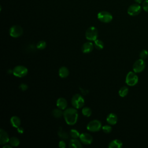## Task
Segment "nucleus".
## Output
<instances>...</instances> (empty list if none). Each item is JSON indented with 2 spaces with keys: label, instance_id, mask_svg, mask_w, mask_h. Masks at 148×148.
Segmentation results:
<instances>
[{
  "label": "nucleus",
  "instance_id": "1",
  "mask_svg": "<svg viewBox=\"0 0 148 148\" xmlns=\"http://www.w3.org/2000/svg\"><path fill=\"white\" fill-rule=\"evenodd\" d=\"M64 117L66 123L68 125H74L76 123L78 119V112L76 108H69L64 112Z\"/></svg>",
  "mask_w": 148,
  "mask_h": 148
},
{
  "label": "nucleus",
  "instance_id": "2",
  "mask_svg": "<svg viewBox=\"0 0 148 148\" xmlns=\"http://www.w3.org/2000/svg\"><path fill=\"white\" fill-rule=\"evenodd\" d=\"M71 103L73 108L76 109H79L84 106V99L80 94H76L72 98Z\"/></svg>",
  "mask_w": 148,
  "mask_h": 148
},
{
  "label": "nucleus",
  "instance_id": "3",
  "mask_svg": "<svg viewBox=\"0 0 148 148\" xmlns=\"http://www.w3.org/2000/svg\"><path fill=\"white\" fill-rule=\"evenodd\" d=\"M86 38L90 41H94L98 37V30L95 27H90L88 28L85 33Z\"/></svg>",
  "mask_w": 148,
  "mask_h": 148
},
{
  "label": "nucleus",
  "instance_id": "4",
  "mask_svg": "<svg viewBox=\"0 0 148 148\" xmlns=\"http://www.w3.org/2000/svg\"><path fill=\"white\" fill-rule=\"evenodd\" d=\"M138 77L135 72H129L125 78V83L130 86H134L138 83Z\"/></svg>",
  "mask_w": 148,
  "mask_h": 148
},
{
  "label": "nucleus",
  "instance_id": "5",
  "mask_svg": "<svg viewBox=\"0 0 148 148\" xmlns=\"http://www.w3.org/2000/svg\"><path fill=\"white\" fill-rule=\"evenodd\" d=\"M102 128V123L98 120H94L90 121L87 125V129L88 131L91 132H97L99 131Z\"/></svg>",
  "mask_w": 148,
  "mask_h": 148
},
{
  "label": "nucleus",
  "instance_id": "6",
  "mask_svg": "<svg viewBox=\"0 0 148 148\" xmlns=\"http://www.w3.org/2000/svg\"><path fill=\"white\" fill-rule=\"evenodd\" d=\"M28 73V69L23 65H17L13 69V74L18 77H22L27 75Z\"/></svg>",
  "mask_w": 148,
  "mask_h": 148
},
{
  "label": "nucleus",
  "instance_id": "7",
  "mask_svg": "<svg viewBox=\"0 0 148 148\" xmlns=\"http://www.w3.org/2000/svg\"><path fill=\"white\" fill-rule=\"evenodd\" d=\"M97 17L100 21L105 23H108L113 19L112 14L106 11H101L99 12L97 14Z\"/></svg>",
  "mask_w": 148,
  "mask_h": 148
},
{
  "label": "nucleus",
  "instance_id": "8",
  "mask_svg": "<svg viewBox=\"0 0 148 148\" xmlns=\"http://www.w3.org/2000/svg\"><path fill=\"white\" fill-rule=\"evenodd\" d=\"M142 10V7L141 6L137 3H134L131 5L128 9H127V13L129 15L131 16H135L138 15Z\"/></svg>",
  "mask_w": 148,
  "mask_h": 148
},
{
  "label": "nucleus",
  "instance_id": "9",
  "mask_svg": "<svg viewBox=\"0 0 148 148\" xmlns=\"http://www.w3.org/2000/svg\"><path fill=\"white\" fill-rule=\"evenodd\" d=\"M23 29L22 27L18 25H14L10 27L9 29V34L13 38H18L22 35Z\"/></svg>",
  "mask_w": 148,
  "mask_h": 148
},
{
  "label": "nucleus",
  "instance_id": "10",
  "mask_svg": "<svg viewBox=\"0 0 148 148\" xmlns=\"http://www.w3.org/2000/svg\"><path fill=\"white\" fill-rule=\"evenodd\" d=\"M145 61L142 59H139L136 60L133 64L132 69L133 71L135 73H140L142 72L145 68Z\"/></svg>",
  "mask_w": 148,
  "mask_h": 148
},
{
  "label": "nucleus",
  "instance_id": "11",
  "mask_svg": "<svg viewBox=\"0 0 148 148\" xmlns=\"http://www.w3.org/2000/svg\"><path fill=\"white\" fill-rule=\"evenodd\" d=\"M80 140L84 145H90L93 140L92 136L88 133H82L79 136Z\"/></svg>",
  "mask_w": 148,
  "mask_h": 148
},
{
  "label": "nucleus",
  "instance_id": "12",
  "mask_svg": "<svg viewBox=\"0 0 148 148\" xmlns=\"http://www.w3.org/2000/svg\"><path fill=\"white\" fill-rule=\"evenodd\" d=\"M9 136L8 133L3 129L0 130V145H6L9 141Z\"/></svg>",
  "mask_w": 148,
  "mask_h": 148
},
{
  "label": "nucleus",
  "instance_id": "13",
  "mask_svg": "<svg viewBox=\"0 0 148 148\" xmlns=\"http://www.w3.org/2000/svg\"><path fill=\"white\" fill-rule=\"evenodd\" d=\"M94 46V44L91 42H85L82 46V51L84 53H89L92 51Z\"/></svg>",
  "mask_w": 148,
  "mask_h": 148
},
{
  "label": "nucleus",
  "instance_id": "14",
  "mask_svg": "<svg viewBox=\"0 0 148 148\" xmlns=\"http://www.w3.org/2000/svg\"><path fill=\"white\" fill-rule=\"evenodd\" d=\"M118 120L117 116L116 114L111 113L109 114L106 117V121L110 125H114L117 123Z\"/></svg>",
  "mask_w": 148,
  "mask_h": 148
},
{
  "label": "nucleus",
  "instance_id": "15",
  "mask_svg": "<svg viewBox=\"0 0 148 148\" xmlns=\"http://www.w3.org/2000/svg\"><path fill=\"white\" fill-rule=\"evenodd\" d=\"M56 105L58 108H60L62 110H64L67 107L68 103H67L66 100L65 98H64L62 97H60L57 100Z\"/></svg>",
  "mask_w": 148,
  "mask_h": 148
},
{
  "label": "nucleus",
  "instance_id": "16",
  "mask_svg": "<svg viewBox=\"0 0 148 148\" xmlns=\"http://www.w3.org/2000/svg\"><path fill=\"white\" fill-rule=\"evenodd\" d=\"M69 147L70 148H81L82 147V145L79 140L73 138L69 141Z\"/></svg>",
  "mask_w": 148,
  "mask_h": 148
},
{
  "label": "nucleus",
  "instance_id": "17",
  "mask_svg": "<svg viewBox=\"0 0 148 148\" xmlns=\"http://www.w3.org/2000/svg\"><path fill=\"white\" fill-rule=\"evenodd\" d=\"M123 146V142L119 139H114L108 145L109 148H121Z\"/></svg>",
  "mask_w": 148,
  "mask_h": 148
},
{
  "label": "nucleus",
  "instance_id": "18",
  "mask_svg": "<svg viewBox=\"0 0 148 148\" xmlns=\"http://www.w3.org/2000/svg\"><path fill=\"white\" fill-rule=\"evenodd\" d=\"M10 123L13 127L18 128L21 125L20 119L16 116H13L10 118Z\"/></svg>",
  "mask_w": 148,
  "mask_h": 148
},
{
  "label": "nucleus",
  "instance_id": "19",
  "mask_svg": "<svg viewBox=\"0 0 148 148\" xmlns=\"http://www.w3.org/2000/svg\"><path fill=\"white\" fill-rule=\"evenodd\" d=\"M69 74V71L66 66H61L58 70V75L61 78L66 77Z\"/></svg>",
  "mask_w": 148,
  "mask_h": 148
},
{
  "label": "nucleus",
  "instance_id": "20",
  "mask_svg": "<svg viewBox=\"0 0 148 148\" xmlns=\"http://www.w3.org/2000/svg\"><path fill=\"white\" fill-rule=\"evenodd\" d=\"M51 113H52V115L56 118H60L64 115V112L62 111V109L58 108L57 109H53Z\"/></svg>",
  "mask_w": 148,
  "mask_h": 148
},
{
  "label": "nucleus",
  "instance_id": "21",
  "mask_svg": "<svg viewBox=\"0 0 148 148\" xmlns=\"http://www.w3.org/2000/svg\"><path fill=\"white\" fill-rule=\"evenodd\" d=\"M9 142V144L11 146H14V147H16V146L19 145V144H20V140L18 139V138L13 136V137H12V138H10Z\"/></svg>",
  "mask_w": 148,
  "mask_h": 148
},
{
  "label": "nucleus",
  "instance_id": "22",
  "mask_svg": "<svg viewBox=\"0 0 148 148\" xmlns=\"http://www.w3.org/2000/svg\"><path fill=\"white\" fill-rule=\"evenodd\" d=\"M94 45L95 47L98 50H102L104 47L103 42L101 40L97 39L95 40H94Z\"/></svg>",
  "mask_w": 148,
  "mask_h": 148
},
{
  "label": "nucleus",
  "instance_id": "23",
  "mask_svg": "<svg viewBox=\"0 0 148 148\" xmlns=\"http://www.w3.org/2000/svg\"><path fill=\"white\" fill-rule=\"evenodd\" d=\"M128 93V88L127 86H123L119 91V95L121 97H125Z\"/></svg>",
  "mask_w": 148,
  "mask_h": 148
},
{
  "label": "nucleus",
  "instance_id": "24",
  "mask_svg": "<svg viewBox=\"0 0 148 148\" xmlns=\"http://www.w3.org/2000/svg\"><path fill=\"white\" fill-rule=\"evenodd\" d=\"M58 136L62 138V139H65L67 140L69 138V135L65 131H62V130L61 129V128H60V130L58 131Z\"/></svg>",
  "mask_w": 148,
  "mask_h": 148
},
{
  "label": "nucleus",
  "instance_id": "25",
  "mask_svg": "<svg viewBox=\"0 0 148 148\" xmlns=\"http://www.w3.org/2000/svg\"><path fill=\"white\" fill-rule=\"evenodd\" d=\"M82 114L86 117H90L92 114L91 109L88 107H84L82 110Z\"/></svg>",
  "mask_w": 148,
  "mask_h": 148
},
{
  "label": "nucleus",
  "instance_id": "26",
  "mask_svg": "<svg viewBox=\"0 0 148 148\" xmlns=\"http://www.w3.org/2000/svg\"><path fill=\"white\" fill-rule=\"evenodd\" d=\"M69 134H70L72 138H75V139H77V138H79L80 135L79 132L78 131H77L76 130H75V129H72L70 131Z\"/></svg>",
  "mask_w": 148,
  "mask_h": 148
},
{
  "label": "nucleus",
  "instance_id": "27",
  "mask_svg": "<svg viewBox=\"0 0 148 148\" xmlns=\"http://www.w3.org/2000/svg\"><path fill=\"white\" fill-rule=\"evenodd\" d=\"M46 47V43L44 40L39 41L36 45V48L39 50H43Z\"/></svg>",
  "mask_w": 148,
  "mask_h": 148
},
{
  "label": "nucleus",
  "instance_id": "28",
  "mask_svg": "<svg viewBox=\"0 0 148 148\" xmlns=\"http://www.w3.org/2000/svg\"><path fill=\"white\" fill-rule=\"evenodd\" d=\"M148 57V51L146 50H142L139 53V58L145 60Z\"/></svg>",
  "mask_w": 148,
  "mask_h": 148
},
{
  "label": "nucleus",
  "instance_id": "29",
  "mask_svg": "<svg viewBox=\"0 0 148 148\" xmlns=\"http://www.w3.org/2000/svg\"><path fill=\"white\" fill-rule=\"evenodd\" d=\"M102 131L106 133V134H109L110 133L111 131H112V128L110 125H105L103 126H102Z\"/></svg>",
  "mask_w": 148,
  "mask_h": 148
},
{
  "label": "nucleus",
  "instance_id": "30",
  "mask_svg": "<svg viewBox=\"0 0 148 148\" xmlns=\"http://www.w3.org/2000/svg\"><path fill=\"white\" fill-rule=\"evenodd\" d=\"M142 7L146 12L148 13V0H145L142 2Z\"/></svg>",
  "mask_w": 148,
  "mask_h": 148
},
{
  "label": "nucleus",
  "instance_id": "31",
  "mask_svg": "<svg viewBox=\"0 0 148 148\" xmlns=\"http://www.w3.org/2000/svg\"><path fill=\"white\" fill-rule=\"evenodd\" d=\"M28 87V86L26 84H25V83H21L19 86V88L21 91H25L26 90H27Z\"/></svg>",
  "mask_w": 148,
  "mask_h": 148
},
{
  "label": "nucleus",
  "instance_id": "32",
  "mask_svg": "<svg viewBox=\"0 0 148 148\" xmlns=\"http://www.w3.org/2000/svg\"><path fill=\"white\" fill-rule=\"evenodd\" d=\"M58 146L60 148H65L66 147V143L64 140H60L58 143Z\"/></svg>",
  "mask_w": 148,
  "mask_h": 148
},
{
  "label": "nucleus",
  "instance_id": "33",
  "mask_svg": "<svg viewBox=\"0 0 148 148\" xmlns=\"http://www.w3.org/2000/svg\"><path fill=\"white\" fill-rule=\"evenodd\" d=\"M17 132H18L19 134H23V133L24 132V128H23V127H21L20 126V127H18V128H17Z\"/></svg>",
  "mask_w": 148,
  "mask_h": 148
},
{
  "label": "nucleus",
  "instance_id": "34",
  "mask_svg": "<svg viewBox=\"0 0 148 148\" xmlns=\"http://www.w3.org/2000/svg\"><path fill=\"white\" fill-rule=\"evenodd\" d=\"M12 146H11L10 145H4V146H3V148H12Z\"/></svg>",
  "mask_w": 148,
  "mask_h": 148
},
{
  "label": "nucleus",
  "instance_id": "35",
  "mask_svg": "<svg viewBox=\"0 0 148 148\" xmlns=\"http://www.w3.org/2000/svg\"><path fill=\"white\" fill-rule=\"evenodd\" d=\"M134 1H135L136 3L140 4V3H142V2H143V0H134Z\"/></svg>",
  "mask_w": 148,
  "mask_h": 148
}]
</instances>
